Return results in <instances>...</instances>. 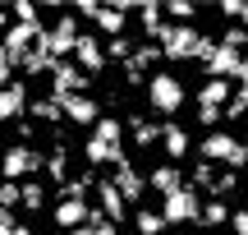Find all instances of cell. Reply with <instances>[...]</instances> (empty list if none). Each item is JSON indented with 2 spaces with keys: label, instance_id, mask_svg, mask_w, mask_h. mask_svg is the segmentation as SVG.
<instances>
[{
  "label": "cell",
  "instance_id": "6da1fadb",
  "mask_svg": "<svg viewBox=\"0 0 248 235\" xmlns=\"http://www.w3.org/2000/svg\"><path fill=\"white\" fill-rule=\"evenodd\" d=\"M156 46H161L166 60H198V65H207L212 51H216V37L198 33V28H184V23H166L161 37H156Z\"/></svg>",
  "mask_w": 248,
  "mask_h": 235
},
{
  "label": "cell",
  "instance_id": "7a4b0ae2",
  "mask_svg": "<svg viewBox=\"0 0 248 235\" xmlns=\"http://www.w3.org/2000/svg\"><path fill=\"white\" fill-rule=\"evenodd\" d=\"M142 97H147V106L156 111V116H179L188 101V88L179 74H147V88H142Z\"/></svg>",
  "mask_w": 248,
  "mask_h": 235
},
{
  "label": "cell",
  "instance_id": "3957f363",
  "mask_svg": "<svg viewBox=\"0 0 248 235\" xmlns=\"http://www.w3.org/2000/svg\"><path fill=\"white\" fill-rule=\"evenodd\" d=\"M198 152H202V162L225 166V171H239V166H248V143H244L239 134H230V129H212V134L198 143Z\"/></svg>",
  "mask_w": 248,
  "mask_h": 235
},
{
  "label": "cell",
  "instance_id": "277c9868",
  "mask_svg": "<svg viewBox=\"0 0 248 235\" xmlns=\"http://www.w3.org/2000/svg\"><path fill=\"white\" fill-rule=\"evenodd\" d=\"M37 171H46V157L32 143H14V148L0 152V180L23 185V180H37Z\"/></svg>",
  "mask_w": 248,
  "mask_h": 235
},
{
  "label": "cell",
  "instance_id": "5b68a950",
  "mask_svg": "<svg viewBox=\"0 0 248 235\" xmlns=\"http://www.w3.org/2000/svg\"><path fill=\"white\" fill-rule=\"evenodd\" d=\"M78 37H83V33H78V18H74V14H60V18L42 33V51L51 55V60H64V55H74Z\"/></svg>",
  "mask_w": 248,
  "mask_h": 235
},
{
  "label": "cell",
  "instance_id": "8992f818",
  "mask_svg": "<svg viewBox=\"0 0 248 235\" xmlns=\"http://www.w3.org/2000/svg\"><path fill=\"white\" fill-rule=\"evenodd\" d=\"M161 217H166V226L198 221V217H202V199H198V189H193V185H184V189H175L170 199H161Z\"/></svg>",
  "mask_w": 248,
  "mask_h": 235
},
{
  "label": "cell",
  "instance_id": "52a82bcc",
  "mask_svg": "<svg viewBox=\"0 0 248 235\" xmlns=\"http://www.w3.org/2000/svg\"><path fill=\"white\" fill-rule=\"evenodd\" d=\"M88 83H92V79H88V74H83L74 60H55V69H51V97H55V101L88 92Z\"/></svg>",
  "mask_w": 248,
  "mask_h": 235
},
{
  "label": "cell",
  "instance_id": "ba28073f",
  "mask_svg": "<svg viewBox=\"0 0 248 235\" xmlns=\"http://www.w3.org/2000/svg\"><path fill=\"white\" fill-rule=\"evenodd\" d=\"M74 65H78L88 79L110 65V60H106V46H101V33H83V37H78V46H74Z\"/></svg>",
  "mask_w": 248,
  "mask_h": 235
},
{
  "label": "cell",
  "instance_id": "9c48e42d",
  "mask_svg": "<svg viewBox=\"0 0 248 235\" xmlns=\"http://www.w3.org/2000/svg\"><path fill=\"white\" fill-rule=\"evenodd\" d=\"M239 65H244V51H234V46H225V42H216V51H212V60L202 65V74L207 79H239Z\"/></svg>",
  "mask_w": 248,
  "mask_h": 235
},
{
  "label": "cell",
  "instance_id": "30bf717a",
  "mask_svg": "<svg viewBox=\"0 0 248 235\" xmlns=\"http://www.w3.org/2000/svg\"><path fill=\"white\" fill-rule=\"evenodd\" d=\"M28 106H32V97H28V83L14 79L9 88H0V125H9V120H23Z\"/></svg>",
  "mask_w": 248,
  "mask_h": 235
},
{
  "label": "cell",
  "instance_id": "8fae6325",
  "mask_svg": "<svg viewBox=\"0 0 248 235\" xmlns=\"http://www.w3.org/2000/svg\"><path fill=\"white\" fill-rule=\"evenodd\" d=\"M60 106H64V120H69V125H78V129H97V120H101L97 97H88V92H78V97H64Z\"/></svg>",
  "mask_w": 248,
  "mask_h": 235
},
{
  "label": "cell",
  "instance_id": "7c38bea8",
  "mask_svg": "<svg viewBox=\"0 0 248 235\" xmlns=\"http://www.w3.org/2000/svg\"><path fill=\"white\" fill-rule=\"evenodd\" d=\"M110 180H115V189L124 194V203H142V194H147V175H142L133 162H120Z\"/></svg>",
  "mask_w": 248,
  "mask_h": 235
},
{
  "label": "cell",
  "instance_id": "4fadbf2b",
  "mask_svg": "<svg viewBox=\"0 0 248 235\" xmlns=\"http://www.w3.org/2000/svg\"><path fill=\"white\" fill-rule=\"evenodd\" d=\"M184 171H179V166L175 162H161V166H152V171H147V189L152 194H161V199H170V194H175V189H184Z\"/></svg>",
  "mask_w": 248,
  "mask_h": 235
},
{
  "label": "cell",
  "instance_id": "5bb4252c",
  "mask_svg": "<svg viewBox=\"0 0 248 235\" xmlns=\"http://www.w3.org/2000/svg\"><path fill=\"white\" fill-rule=\"evenodd\" d=\"M88 217H92V203H78V199H60L51 208V221L60 231H78V226H88Z\"/></svg>",
  "mask_w": 248,
  "mask_h": 235
},
{
  "label": "cell",
  "instance_id": "9a60e30c",
  "mask_svg": "<svg viewBox=\"0 0 248 235\" xmlns=\"http://www.w3.org/2000/svg\"><path fill=\"white\" fill-rule=\"evenodd\" d=\"M97 208L106 212V221H115V226L129 217V203H124V194L115 189V180H97Z\"/></svg>",
  "mask_w": 248,
  "mask_h": 235
},
{
  "label": "cell",
  "instance_id": "2e32d148",
  "mask_svg": "<svg viewBox=\"0 0 248 235\" xmlns=\"http://www.w3.org/2000/svg\"><path fill=\"white\" fill-rule=\"evenodd\" d=\"M188 148H193L188 143V129L179 125V120H166V125H161V152H166L170 162H184Z\"/></svg>",
  "mask_w": 248,
  "mask_h": 235
},
{
  "label": "cell",
  "instance_id": "e0dca14e",
  "mask_svg": "<svg viewBox=\"0 0 248 235\" xmlns=\"http://www.w3.org/2000/svg\"><path fill=\"white\" fill-rule=\"evenodd\" d=\"M92 23H97V33H101V37H110V42H115V37L129 33V9H120V5H101Z\"/></svg>",
  "mask_w": 248,
  "mask_h": 235
},
{
  "label": "cell",
  "instance_id": "ac0fdd59",
  "mask_svg": "<svg viewBox=\"0 0 248 235\" xmlns=\"http://www.w3.org/2000/svg\"><path fill=\"white\" fill-rule=\"evenodd\" d=\"M234 101V88L230 79H207L202 88H198V106H212V111H225Z\"/></svg>",
  "mask_w": 248,
  "mask_h": 235
},
{
  "label": "cell",
  "instance_id": "d6986e66",
  "mask_svg": "<svg viewBox=\"0 0 248 235\" xmlns=\"http://www.w3.org/2000/svg\"><path fill=\"white\" fill-rule=\"evenodd\" d=\"M83 157H88V166H110V171H115L120 162H129L124 148H110V143H101V138H88V143H83Z\"/></svg>",
  "mask_w": 248,
  "mask_h": 235
},
{
  "label": "cell",
  "instance_id": "ffe728a7",
  "mask_svg": "<svg viewBox=\"0 0 248 235\" xmlns=\"http://www.w3.org/2000/svg\"><path fill=\"white\" fill-rule=\"evenodd\" d=\"M124 125H129V134H133V148H152V143H161V125H156V120H147V116H129Z\"/></svg>",
  "mask_w": 248,
  "mask_h": 235
},
{
  "label": "cell",
  "instance_id": "44dd1931",
  "mask_svg": "<svg viewBox=\"0 0 248 235\" xmlns=\"http://www.w3.org/2000/svg\"><path fill=\"white\" fill-rule=\"evenodd\" d=\"M138 23H142V33H147V42H156L161 37V28H166V5H138Z\"/></svg>",
  "mask_w": 248,
  "mask_h": 235
},
{
  "label": "cell",
  "instance_id": "7402d4cb",
  "mask_svg": "<svg viewBox=\"0 0 248 235\" xmlns=\"http://www.w3.org/2000/svg\"><path fill=\"white\" fill-rule=\"evenodd\" d=\"M28 116H32V120H42V125H60V120H64V106H60L55 97H32Z\"/></svg>",
  "mask_w": 248,
  "mask_h": 235
},
{
  "label": "cell",
  "instance_id": "603a6c76",
  "mask_svg": "<svg viewBox=\"0 0 248 235\" xmlns=\"http://www.w3.org/2000/svg\"><path fill=\"white\" fill-rule=\"evenodd\" d=\"M92 138H101V143H110V148H124V120L101 116V120H97V129H92Z\"/></svg>",
  "mask_w": 248,
  "mask_h": 235
},
{
  "label": "cell",
  "instance_id": "cb8c5ba5",
  "mask_svg": "<svg viewBox=\"0 0 248 235\" xmlns=\"http://www.w3.org/2000/svg\"><path fill=\"white\" fill-rule=\"evenodd\" d=\"M133 226H138V235H166V217L156 208H138L133 212Z\"/></svg>",
  "mask_w": 248,
  "mask_h": 235
},
{
  "label": "cell",
  "instance_id": "d4e9b609",
  "mask_svg": "<svg viewBox=\"0 0 248 235\" xmlns=\"http://www.w3.org/2000/svg\"><path fill=\"white\" fill-rule=\"evenodd\" d=\"M225 221H230L225 199H207V203H202V217H198V226H225Z\"/></svg>",
  "mask_w": 248,
  "mask_h": 235
},
{
  "label": "cell",
  "instance_id": "484cf974",
  "mask_svg": "<svg viewBox=\"0 0 248 235\" xmlns=\"http://www.w3.org/2000/svg\"><path fill=\"white\" fill-rule=\"evenodd\" d=\"M42 208H46V185L23 180V212H42Z\"/></svg>",
  "mask_w": 248,
  "mask_h": 235
},
{
  "label": "cell",
  "instance_id": "4316f807",
  "mask_svg": "<svg viewBox=\"0 0 248 235\" xmlns=\"http://www.w3.org/2000/svg\"><path fill=\"white\" fill-rule=\"evenodd\" d=\"M166 14H170V23H184V28H193V18H198V5H193V0H170V5H166Z\"/></svg>",
  "mask_w": 248,
  "mask_h": 235
},
{
  "label": "cell",
  "instance_id": "83f0119b",
  "mask_svg": "<svg viewBox=\"0 0 248 235\" xmlns=\"http://www.w3.org/2000/svg\"><path fill=\"white\" fill-rule=\"evenodd\" d=\"M0 208H23V185H14V180H0Z\"/></svg>",
  "mask_w": 248,
  "mask_h": 235
},
{
  "label": "cell",
  "instance_id": "f1b7e54d",
  "mask_svg": "<svg viewBox=\"0 0 248 235\" xmlns=\"http://www.w3.org/2000/svg\"><path fill=\"white\" fill-rule=\"evenodd\" d=\"M9 18H14V23H42L32 0H14V5H9Z\"/></svg>",
  "mask_w": 248,
  "mask_h": 235
},
{
  "label": "cell",
  "instance_id": "f546056e",
  "mask_svg": "<svg viewBox=\"0 0 248 235\" xmlns=\"http://www.w3.org/2000/svg\"><path fill=\"white\" fill-rule=\"evenodd\" d=\"M138 51V46L129 42V37H115V42H106V60H120V65H129V55Z\"/></svg>",
  "mask_w": 248,
  "mask_h": 235
},
{
  "label": "cell",
  "instance_id": "4dcf8cb0",
  "mask_svg": "<svg viewBox=\"0 0 248 235\" xmlns=\"http://www.w3.org/2000/svg\"><path fill=\"white\" fill-rule=\"evenodd\" d=\"M234 189H239V175H234V171H221V175H216V185H212L216 199H230Z\"/></svg>",
  "mask_w": 248,
  "mask_h": 235
},
{
  "label": "cell",
  "instance_id": "1f68e13d",
  "mask_svg": "<svg viewBox=\"0 0 248 235\" xmlns=\"http://www.w3.org/2000/svg\"><path fill=\"white\" fill-rule=\"evenodd\" d=\"M216 175H221V171H216L212 162H198V166H193V189H198V185H202V189H212Z\"/></svg>",
  "mask_w": 248,
  "mask_h": 235
},
{
  "label": "cell",
  "instance_id": "d6a6232c",
  "mask_svg": "<svg viewBox=\"0 0 248 235\" xmlns=\"http://www.w3.org/2000/svg\"><path fill=\"white\" fill-rule=\"evenodd\" d=\"M216 42H225V46H234V51L248 55V28H225V37H216Z\"/></svg>",
  "mask_w": 248,
  "mask_h": 235
},
{
  "label": "cell",
  "instance_id": "836d02e7",
  "mask_svg": "<svg viewBox=\"0 0 248 235\" xmlns=\"http://www.w3.org/2000/svg\"><path fill=\"white\" fill-rule=\"evenodd\" d=\"M221 116H225V111H212V106H198V125H207V129H216V125H221Z\"/></svg>",
  "mask_w": 248,
  "mask_h": 235
},
{
  "label": "cell",
  "instance_id": "e575fe53",
  "mask_svg": "<svg viewBox=\"0 0 248 235\" xmlns=\"http://www.w3.org/2000/svg\"><path fill=\"white\" fill-rule=\"evenodd\" d=\"M230 231L234 235H248V208H234L230 212Z\"/></svg>",
  "mask_w": 248,
  "mask_h": 235
},
{
  "label": "cell",
  "instance_id": "d590c367",
  "mask_svg": "<svg viewBox=\"0 0 248 235\" xmlns=\"http://www.w3.org/2000/svg\"><path fill=\"white\" fill-rule=\"evenodd\" d=\"M221 18H244V0H221Z\"/></svg>",
  "mask_w": 248,
  "mask_h": 235
},
{
  "label": "cell",
  "instance_id": "8d00e7d4",
  "mask_svg": "<svg viewBox=\"0 0 248 235\" xmlns=\"http://www.w3.org/2000/svg\"><path fill=\"white\" fill-rule=\"evenodd\" d=\"M14 231H18V217L9 208H0V235H14Z\"/></svg>",
  "mask_w": 248,
  "mask_h": 235
},
{
  "label": "cell",
  "instance_id": "74e56055",
  "mask_svg": "<svg viewBox=\"0 0 248 235\" xmlns=\"http://www.w3.org/2000/svg\"><path fill=\"white\" fill-rule=\"evenodd\" d=\"M18 143H32V120H18Z\"/></svg>",
  "mask_w": 248,
  "mask_h": 235
},
{
  "label": "cell",
  "instance_id": "f35d334b",
  "mask_svg": "<svg viewBox=\"0 0 248 235\" xmlns=\"http://www.w3.org/2000/svg\"><path fill=\"white\" fill-rule=\"evenodd\" d=\"M97 9H101V5H92V0H78V14H83V18H97Z\"/></svg>",
  "mask_w": 248,
  "mask_h": 235
},
{
  "label": "cell",
  "instance_id": "ab89813d",
  "mask_svg": "<svg viewBox=\"0 0 248 235\" xmlns=\"http://www.w3.org/2000/svg\"><path fill=\"white\" fill-rule=\"evenodd\" d=\"M234 83H248V55H244V65H239V79Z\"/></svg>",
  "mask_w": 248,
  "mask_h": 235
},
{
  "label": "cell",
  "instance_id": "60d3db41",
  "mask_svg": "<svg viewBox=\"0 0 248 235\" xmlns=\"http://www.w3.org/2000/svg\"><path fill=\"white\" fill-rule=\"evenodd\" d=\"M0 28H5V33H9V9H0Z\"/></svg>",
  "mask_w": 248,
  "mask_h": 235
},
{
  "label": "cell",
  "instance_id": "b9f144b4",
  "mask_svg": "<svg viewBox=\"0 0 248 235\" xmlns=\"http://www.w3.org/2000/svg\"><path fill=\"white\" fill-rule=\"evenodd\" d=\"M14 235H37V231H32V226H23V221H18V231H14Z\"/></svg>",
  "mask_w": 248,
  "mask_h": 235
},
{
  "label": "cell",
  "instance_id": "7bdbcfd3",
  "mask_svg": "<svg viewBox=\"0 0 248 235\" xmlns=\"http://www.w3.org/2000/svg\"><path fill=\"white\" fill-rule=\"evenodd\" d=\"M69 235H97V231H92V226H78V231H69Z\"/></svg>",
  "mask_w": 248,
  "mask_h": 235
},
{
  "label": "cell",
  "instance_id": "ee69618b",
  "mask_svg": "<svg viewBox=\"0 0 248 235\" xmlns=\"http://www.w3.org/2000/svg\"><path fill=\"white\" fill-rule=\"evenodd\" d=\"M239 23H248V5H244V18H239Z\"/></svg>",
  "mask_w": 248,
  "mask_h": 235
},
{
  "label": "cell",
  "instance_id": "f6af8a7d",
  "mask_svg": "<svg viewBox=\"0 0 248 235\" xmlns=\"http://www.w3.org/2000/svg\"><path fill=\"white\" fill-rule=\"evenodd\" d=\"M0 60H9V55H5V46H0Z\"/></svg>",
  "mask_w": 248,
  "mask_h": 235
},
{
  "label": "cell",
  "instance_id": "bcb514c9",
  "mask_svg": "<svg viewBox=\"0 0 248 235\" xmlns=\"http://www.w3.org/2000/svg\"><path fill=\"white\" fill-rule=\"evenodd\" d=\"M166 235H170V231H166Z\"/></svg>",
  "mask_w": 248,
  "mask_h": 235
}]
</instances>
